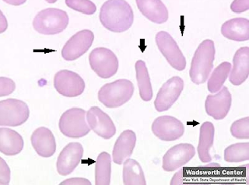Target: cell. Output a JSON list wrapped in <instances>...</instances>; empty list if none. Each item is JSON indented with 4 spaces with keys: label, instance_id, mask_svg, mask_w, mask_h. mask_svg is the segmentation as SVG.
Wrapping results in <instances>:
<instances>
[{
    "label": "cell",
    "instance_id": "cell-31",
    "mask_svg": "<svg viewBox=\"0 0 249 185\" xmlns=\"http://www.w3.org/2000/svg\"><path fill=\"white\" fill-rule=\"evenodd\" d=\"M15 83L10 78L0 77V97L10 95L15 90Z\"/></svg>",
    "mask_w": 249,
    "mask_h": 185
},
{
    "label": "cell",
    "instance_id": "cell-26",
    "mask_svg": "<svg viewBox=\"0 0 249 185\" xmlns=\"http://www.w3.org/2000/svg\"><path fill=\"white\" fill-rule=\"evenodd\" d=\"M111 157L102 152L97 156L95 164V185H109L111 183Z\"/></svg>",
    "mask_w": 249,
    "mask_h": 185
},
{
    "label": "cell",
    "instance_id": "cell-11",
    "mask_svg": "<svg viewBox=\"0 0 249 185\" xmlns=\"http://www.w3.org/2000/svg\"><path fill=\"white\" fill-rule=\"evenodd\" d=\"M94 34L89 30L75 34L62 48V56L66 61H74L84 55L91 47Z\"/></svg>",
    "mask_w": 249,
    "mask_h": 185
},
{
    "label": "cell",
    "instance_id": "cell-29",
    "mask_svg": "<svg viewBox=\"0 0 249 185\" xmlns=\"http://www.w3.org/2000/svg\"><path fill=\"white\" fill-rule=\"evenodd\" d=\"M66 6L86 15H92L97 10L95 4L89 0H67Z\"/></svg>",
    "mask_w": 249,
    "mask_h": 185
},
{
    "label": "cell",
    "instance_id": "cell-27",
    "mask_svg": "<svg viewBox=\"0 0 249 185\" xmlns=\"http://www.w3.org/2000/svg\"><path fill=\"white\" fill-rule=\"evenodd\" d=\"M231 64L228 62H224L219 65L210 76L207 84V87L210 93H217L220 91L224 83L229 76L231 69Z\"/></svg>",
    "mask_w": 249,
    "mask_h": 185
},
{
    "label": "cell",
    "instance_id": "cell-33",
    "mask_svg": "<svg viewBox=\"0 0 249 185\" xmlns=\"http://www.w3.org/2000/svg\"><path fill=\"white\" fill-rule=\"evenodd\" d=\"M231 9L234 13L245 12L249 9V0H237L232 2Z\"/></svg>",
    "mask_w": 249,
    "mask_h": 185
},
{
    "label": "cell",
    "instance_id": "cell-24",
    "mask_svg": "<svg viewBox=\"0 0 249 185\" xmlns=\"http://www.w3.org/2000/svg\"><path fill=\"white\" fill-rule=\"evenodd\" d=\"M135 68L140 98L144 101H150L153 98V88L146 63L142 60H138L135 64Z\"/></svg>",
    "mask_w": 249,
    "mask_h": 185
},
{
    "label": "cell",
    "instance_id": "cell-23",
    "mask_svg": "<svg viewBox=\"0 0 249 185\" xmlns=\"http://www.w3.org/2000/svg\"><path fill=\"white\" fill-rule=\"evenodd\" d=\"M215 129L213 123L206 121L200 128L199 142L198 145V158L202 163H210L212 160L210 150L213 145Z\"/></svg>",
    "mask_w": 249,
    "mask_h": 185
},
{
    "label": "cell",
    "instance_id": "cell-22",
    "mask_svg": "<svg viewBox=\"0 0 249 185\" xmlns=\"http://www.w3.org/2000/svg\"><path fill=\"white\" fill-rule=\"evenodd\" d=\"M23 138L16 132L7 128H0V152L6 156H15L23 149Z\"/></svg>",
    "mask_w": 249,
    "mask_h": 185
},
{
    "label": "cell",
    "instance_id": "cell-16",
    "mask_svg": "<svg viewBox=\"0 0 249 185\" xmlns=\"http://www.w3.org/2000/svg\"><path fill=\"white\" fill-rule=\"evenodd\" d=\"M231 103V94L228 87L223 86L217 94L207 96L205 102V109L206 114L215 120H222L228 115Z\"/></svg>",
    "mask_w": 249,
    "mask_h": 185
},
{
    "label": "cell",
    "instance_id": "cell-32",
    "mask_svg": "<svg viewBox=\"0 0 249 185\" xmlns=\"http://www.w3.org/2000/svg\"><path fill=\"white\" fill-rule=\"evenodd\" d=\"M10 169L2 158H0V185L10 184Z\"/></svg>",
    "mask_w": 249,
    "mask_h": 185
},
{
    "label": "cell",
    "instance_id": "cell-10",
    "mask_svg": "<svg viewBox=\"0 0 249 185\" xmlns=\"http://www.w3.org/2000/svg\"><path fill=\"white\" fill-rule=\"evenodd\" d=\"M152 132L160 140L172 142L182 136L185 127L176 118L163 115L154 120L152 124Z\"/></svg>",
    "mask_w": 249,
    "mask_h": 185
},
{
    "label": "cell",
    "instance_id": "cell-13",
    "mask_svg": "<svg viewBox=\"0 0 249 185\" xmlns=\"http://www.w3.org/2000/svg\"><path fill=\"white\" fill-rule=\"evenodd\" d=\"M196 155V149L189 143H181L167 150L163 157V170L175 171L189 163Z\"/></svg>",
    "mask_w": 249,
    "mask_h": 185
},
{
    "label": "cell",
    "instance_id": "cell-5",
    "mask_svg": "<svg viewBox=\"0 0 249 185\" xmlns=\"http://www.w3.org/2000/svg\"><path fill=\"white\" fill-rule=\"evenodd\" d=\"M58 127L61 133L69 138H82L91 130L87 121V112L79 107H73L62 114Z\"/></svg>",
    "mask_w": 249,
    "mask_h": 185
},
{
    "label": "cell",
    "instance_id": "cell-6",
    "mask_svg": "<svg viewBox=\"0 0 249 185\" xmlns=\"http://www.w3.org/2000/svg\"><path fill=\"white\" fill-rule=\"evenodd\" d=\"M89 66L93 72L102 79H108L116 74L119 59L115 53L106 48H96L89 55Z\"/></svg>",
    "mask_w": 249,
    "mask_h": 185
},
{
    "label": "cell",
    "instance_id": "cell-34",
    "mask_svg": "<svg viewBox=\"0 0 249 185\" xmlns=\"http://www.w3.org/2000/svg\"><path fill=\"white\" fill-rule=\"evenodd\" d=\"M60 185H90V181H88L85 178H80V177H75V178H70L66 181L61 182Z\"/></svg>",
    "mask_w": 249,
    "mask_h": 185
},
{
    "label": "cell",
    "instance_id": "cell-35",
    "mask_svg": "<svg viewBox=\"0 0 249 185\" xmlns=\"http://www.w3.org/2000/svg\"><path fill=\"white\" fill-rule=\"evenodd\" d=\"M183 171H184V169H181L176 173L171 180V185H181L183 184Z\"/></svg>",
    "mask_w": 249,
    "mask_h": 185
},
{
    "label": "cell",
    "instance_id": "cell-2",
    "mask_svg": "<svg viewBox=\"0 0 249 185\" xmlns=\"http://www.w3.org/2000/svg\"><path fill=\"white\" fill-rule=\"evenodd\" d=\"M215 46L212 40L207 39L198 45L191 63L190 75L192 82L202 84L208 80L213 68Z\"/></svg>",
    "mask_w": 249,
    "mask_h": 185
},
{
    "label": "cell",
    "instance_id": "cell-12",
    "mask_svg": "<svg viewBox=\"0 0 249 185\" xmlns=\"http://www.w3.org/2000/svg\"><path fill=\"white\" fill-rule=\"evenodd\" d=\"M184 89V81L179 76H174L163 84L158 91L154 106L158 112H163L171 108L176 102Z\"/></svg>",
    "mask_w": 249,
    "mask_h": 185
},
{
    "label": "cell",
    "instance_id": "cell-20",
    "mask_svg": "<svg viewBox=\"0 0 249 185\" xmlns=\"http://www.w3.org/2000/svg\"><path fill=\"white\" fill-rule=\"evenodd\" d=\"M136 3L141 14L153 23L162 24L168 20V10L160 0H137Z\"/></svg>",
    "mask_w": 249,
    "mask_h": 185
},
{
    "label": "cell",
    "instance_id": "cell-14",
    "mask_svg": "<svg viewBox=\"0 0 249 185\" xmlns=\"http://www.w3.org/2000/svg\"><path fill=\"white\" fill-rule=\"evenodd\" d=\"M87 121L91 130L105 139L112 138L116 127L109 115L98 107H92L87 113Z\"/></svg>",
    "mask_w": 249,
    "mask_h": 185
},
{
    "label": "cell",
    "instance_id": "cell-1",
    "mask_svg": "<svg viewBox=\"0 0 249 185\" xmlns=\"http://www.w3.org/2000/svg\"><path fill=\"white\" fill-rule=\"evenodd\" d=\"M99 18L106 29L115 33H122L132 27L134 14L127 1L108 0L101 6Z\"/></svg>",
    "mask_w": 249,
    "mask_h": 185
},
{
    "label": "cell",
    "instance_id": "cell-8",
    "mask_svg": "<svg viewBox=\"0 0 249 185\" xmlns=\"http://www.w3.org/2000/svg\"><path fill=\"white\" fill-rule=\"evenodd\" d=\"M158 49L172 68L182 71L186 67V59L173 37L166 32H160L155 37Z\"/></svg>",
    "mask_w": 249,
    "mask_h": 185
},
{
    "label": "cell",
    "instance_id": "cell-19",
    "mask_svg": "<svg viewBox=\"0 0 249 185\" xmlns=\"http://www.w3.org/2000/svg\"><path fill=\"white\" fill-rule=\"evenodd\" d=\"M136 143V133L132 130H125L117 138L113 149V161L116 164H123L132 156Z\"/></svg>",
    "mask_w": 249,
    "mask_h": 185
},
{
    "label": "cell",
    "instance_id": "cell-21",
    "mask_svg": "<svg viewBox=\"0 0 249 185\" xmlns=\"http://www.w3.org/2000/svg\"><path fill=\"white\" fill-rule=\"evenodd\" d=\"M224 37L234 41L249 40V20L246 18H233L226 21L221 27Z\"/></svg>",
    "mask_w": 249,
    "mask_h": 185
},
{
    "label": "cell",
    "instance_id": "cell-4",
    "mask_svg": "<svg viewBox=\"0 0 249 185\" xmlns=\"http://www.w3.org/2000/svg\"><path fill=\"white\" fill-rule=\"evenodd\" d=\"M68 14L60 9L48 8L35 16L34 29L45 35H54L63 32L69 24Z\"/></svg>",
    "mask_w": 249,
    "mask_h": 185
},
{
    "label": "cell",
    "instance_id": "cell-3",
    "mask_svg": "<svg viewBox=\"0 0 249 185\" xmlns=\"http://www.w3.org/2000/svg\"><path fill=\"white\" fill-rule=\"evenodd\" d=\"M133 93V84L130 80L122 79L104 85L98 92V100L105 107L116 108L128 102Z\"/></svg>",
    "mask_w": 249,
    "mask_h": 185
},
{
    "label": "cell",
    "instance_id": "cell-18",
    "mask_svg": "<svg viewBox=\"0 0 249 185\" xmlns=\"http://www.w3.org/2000/svg\"><path fill=\"white\" fill-rule=\"evenodd\" d=\"M233 63L230 72V82L234 86H240L249 77V48H240L233 55Z\"/></svg>",
    "mask_w": 249,
    "mask_h": 185
},
{
    "label": "cell",
    "instance_id": "cell-9",
    "mask_svg": "<svg viewBox=\"0 0 249 185\" xmlns=\"http://www.w3.org/2000/svg\"><path fill=\"white\" fill-rule=\"evenodd\" d=\"M54 89L66 98H76L85 90V82L80 75L72 71L60 70L54 75Z\"/></svg>",
    "mask_w": 249,
    "mask_h": 185
},
{
    "label": "cell",
    "instance_id": "cell-7",
    "mask_svg": "<svg viewBox=\"0 0 249 185\" xmlns=\"http://www.w3.org/2000/svg\"><path fill=\"white\" fill-rule=\"evenodd\" d=\"M29 116V107L25 102L13 98L0 101L1 126H19L25 123Z\"/></svg>",
    "mask_w": 249,
    "mask_h": 185
},
{
    "label": "cell",
    "instance_id": "cell-15",
    "mask_svg": "<svg viewBox=\"0 0 249 185\" xmlns=\"http://www.w3.org/2000/svg\"><path fill=\"white\" fill-rule=\"evenodd\" d=\"M83 155L84 148L79 142H70L66 145L57 160L58 173L62 176H67L72 173L81 161Z\"/></svg>",
    "mask_w": 249,
    "mask_h": 185
},
{
    "label": "cell",
    "instance_id": "cell-25",
    "mask_svg": "<svg viewBox=\"0 0 249 185\" xmlns=\"http://www.w3.org/2000/svg\"><path fill=\"white\" fill-rule=\"evenodd\" d=\"M123 184L125 185H145V175L141 166L133 159H127L123 163Z\"/></svg>",
    "mask_w": 249,
    "mask_h": 185
},
{
    "label": "cell",
    "instance_id": "cell-30",
    "mask_svg": "<svg viewBox=\"0 0 249 185\" xmlns=\"http://www.w3.org/2000/svg\"><path fill=\"white\" fill-rule=\"evenodd\" d=\"M231 133L234 138L249 139V118H244L234 121L231 127Z\"/></svg>",
    "mask_w": 249,
    "mask_h": 185
},
{
    "label": "cell",
    "instance_id": "cell-28",
    "mask_svg": "<svg viewBox=\"0 0 249 185\" xmlns=\"http://www.w3.org/2000/svg\"><path fill=\"white\" fill-rule=\"evenodd\" d=\"M224 160L228 163H239L249 160V142L231 145L224 150Z\"/></svg>",
    "mask_w": 249,
    "mask_h": 185
},
{
    "label": "cell",
    "instance_id": "cell-17",
    "mask_svg": "<svg viewBox=\"0 0 249 185\" xmlns=\"http://www.w3.org/2000/svg\"><path fill=\"white\" fill-rule=\"evenodd\" d=\"M31 144L35 152L41 157H51L56 151V142L52 131L45 127H40L31 137Z\"/></svg>",
    "mask_w": 249,
    "mask_h": 185
}]
</instances>
